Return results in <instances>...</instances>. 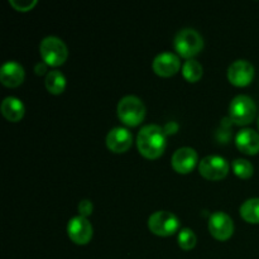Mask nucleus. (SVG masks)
Here are the masks:
<instances>
[{
	"label": "nucleus",
	"mask_w": 259,
	"mask_h": 259,
	"mask_svg": "<svg viewBox=\"0 0 259 259\" xmlns=\"http://www.w3.org/2000/svg\"><path fill=\"white\" fill-rule=\"evenodd\" d=\"M46 89L53 95H60L66 88V77L61 71L52 70L46 75Z\"/></svg>",
	"instance_id": "17"
},
{
	"label": "nucleus",
	"mask_w": 259,
	"mask_h": 259,
	"mask_svg": "<svg viewBox=\"0 0 259 259\" xmlns=\"http://www.w3.org/2000/svg\"><path fill=\"white\" fill-rule=\"evenodd\" d=\"M2 114L5 116V119H8L9 121L13 123H17L20 119L24 116L25 108L24 104L22 103V100H19L18 98L14 96H8L4 100L2 101Z\"/></svg>",
	"instance_id": "16"
},
{
	"label": "nucleus",
	"mask_w": 259,
	"mask_h": 259,
	"mask_svg": "<svg viewBox=\"0 0 259 259\" xmlns=\"http://www.w3.org/2000/svg\"><path fill=\"white\" fill-rule=\"evenodd\" d=\"M118 116L125 125L137 126L144 120L146 106L143 101L134 95H126L118 103Z\"/></svg>",
	"instance_id": "3"
},
{
	"label": "nucleus",
	"mask_w": 259,
	"mask_h": 259,
	"mask_svg": "<svg viewBox=\"0 0 259 259\" xmlns=\"http://www.w3.org/2000/svg\"><path fill=\"white\" fill-rule=\"evenodd\" d=\"M233 171H234V174L238 177H240L243 180H247L253 176V174H254V167H253V164L248 159L237 158L233 162Z\"/></svg>",
	"instance_id": "21"
},
{
	"label": "nucleus",
	"mask_w": 259,
	"mask_h": 259,
	"mask_svg": "<svg viewBox=\"0 0 259 259\" xmlns=\"http://www.w3.org/2000/svg\"><path fill=\"white\" fill-rule=\"evenodd\" d=\"M229 162L222 156H206L199 163V172L210 181L223 180L229 172Z\"/></svg>",
	"instance_id": "7"
},
{
	"label": "nucleus",
	"mask_w": 259,
	"mask_h": 259,
	"mask_svg": "<svg viewBox=\"0 0 259 259\" xmlns=\"http://www.w3.org/2000/svg\"><path fill=\"white\" fill-rule=\"evenodd\" d=\"M258 128H259V116H258Z\"/></svg>",
	"instance_id": "26"
},
{
	"label": "nucleus",
	"mask_w": 259,
	"mask_h": 259,
	"mask_svg": "<svg viewBox=\"0 0 259 259\" xmlns=\"http://www.w3.org/2000/svg\"><path fill=\"white\" fill-rule=\"evenodd\" d=\"M202 73H204V68L199 61L194 58L185 61L182 66V75L189 82H197L202 77Z\"/></svg>",
	"instance_id": "19"
},
{
	"label": "nucleus",
	"mask_w": 259,
	"mask_h": 259,
	"mask_svg": "<svg viewBox=\"0 0 259 259\" xmlns=\"http://www.w3.org/2000/svg\"><path fill=\"white\" fill-rule=\"evenodd\" d=\"M254 77V67L247 60H237L228 68V78L235 86H247Z\"/></svg>",
	"instance_id": "10"
},
{
	"label": "nucleus",
	"mask_w": 259,
	"mask_h": 259,
	"mask_svg": "<svg viewBox=\"0 0 259 259\" xmlns=\"http://www.w3.org/2000/svg\"><path fill=\"white\" fill-rule=\"evenodd\" d=\"M148 228L158 237H169L180 229V220L174 212L159 210L149 217Z\"/></svg>",
	"instance_id": "6"
},
{
	"label": "nucleus",
	"mask_w": 259,
	"mask_h": 259,
	"mask_svg": "<svg viewBox=\"0 0 259 259\" xmlns=\"http://www.w3.org/2000/svg\"><path fill=\"white\" fill-rule=\"evenodd\" d=\"M238 149L245 154H257L259 152V134L253 129H242L235 136Z\"/></svg>",
	"instance_id": "15"
},
{
	"label": "nucleus",
	"mask_w": 259,
	"mask_h": 259,
	"mask_svg": "<svg viewBox=\"0 0 259 259\" xmlns=\"http://www.w3.org/2000/svg\"><path fill=\"white\" fill-rule=\"evenodd\" d=\"M47 68H48V65L45 62V61H42V62H38L37 65L34 66V72H35V75H38V76L45 75V73L47 72ZM47 73H48V72H47Z\"/></svg>",
	"instance_id": "24"
},
{
	"label": "nucleus",
	"mask_w": 259,
	"mask_h": 259,
	"mask_svg": "<svg viewBox=\"0 0 259 259\" xmlns=\"http://www.w3.org/2000/svg\"><path fill=\"white\" fill-rule=\"evenodd\" d=\"M174 47L181 57L191 60L204 48V39L197 30L185 28L177 32L174 39Z\"/></svg>",
	"instance_id": "2"
},
{
	"label": "nucleus",
	"mask_w": 259,
	"mask_h": 259,
	"mask_svg": "<svg viewBox=\"0 0 259 259\" xmlns=\"http://www.w3.org/2000/svg\"><path fill=\"white\" fill-rule=\"evenodd\" d=\"M154 72L162 77H171L176 75L181 68V61L177 55L172 52H162L154 57L152 62Z\"/></svg>",
	"instance_id": "11"
},
{
	"label": "nucleus",
	"mask_w": 259,
	"mask_h": 259,
	"mask_svg": "<svg viewBox=\"0 0 259 259\" xmlns=\"http://www.w3.org/2000/svg\"><path fill=\"white\" fill-rule=\"evenodd\" d=\"M67 234L68 238L72 240L75 244L85 245L91 240L94 234V229L91 223L88 218H83L81 215L73 217L70 219L67 224Z\"/></svg>",
	"instance_id": "8"
},
{
	"label": "nucleus",
	"mask_w": 259,
	"mask_h": 259,
	"mask_svg": "<svg viewBox=\"0 0 259 259\" xmlns=\"http://www.w3.org/2000/svg\"><path fill=\"white\" fill-rule=\"evenodd\" d=\"M163 131L166 134H175L179 131V124H177L176 121H168V123L164 125Z\"/></svg>",
	"instance_id": "25"
},
{
	"label": "nucleus",
	"mask_w": 259,
	"mask_h": 259,
	"mask_svg": "<svg viewBox=\"0 0 259 259\" xmlns=\"http://www.w3.org/2000/svg\"><path fill=\"white\" fill-rule=\"evenodd\" d=\"M210 234L218 240H228L234 233V222L224 211H215L209 218Z\"/></svg>",
	"instance_id": "9"
},
{
	"label": "nucleus",
	"mask_w": 259,
	"mask_h": 259,
	"mask_svg": "<svg viewBox=\"0 0 259 259\" xmlns=\"http://www.w3.org/2000/svg\"><path fill=\"white\" fill-rule=\"evenodd\" d=\"M77 210H78V214H80L81 217L83 218L90 217V215L93 214V210H94L93 202H91L90 200H81V201L78 202Z\"/></svg>",
	"instance_id": "23"
},
{
	"label": "nucleus",
	"mask_w": 259,
	"mask_h": 259,
	"mask_svg": "<svg viewBox=\"0 0 259 259\" xmlns=\"http://www.w3.org/2000/svg\"><path fill=\"white\" fill-rule=\"evenodd\" d=\"M139 153L148 159H156L163 154L166 149V133L163 128L156 124L144 125L137 137Z\"/></svg>",
	"instance_id": "1"
},
{
	"label": "nucleus",
	"mask_w": 259,
	"mask_h": 259,
	"mask_svg": "<svg viewBox=\"0 0 259 259\" xmlns=\"http://www.w3.org/2000/svg\"><path fill=\"white\" fill-rule=\"evenodd\" d=\"M24 68L15 61H8L0 68V81L8 88H17L24 81Z\"/></svg>",
	"instance_id": "14"
},
{
	"label": "nucleus",
	"mask_w": 259,
	"mask_h": 259,
	"mask_svg": "<svg viewBox=\"0 0 259 259\" xmlns=\"http://www.w3.org/2000/svg\"><path fill=\"white\" fill-rule=\"evenodd\" d=\"M9 4L18 12H28L37 5V0H9Z\"/></svg>",
	"instance_id": "22"
},
{
	"label": "nucleus",
	"mask_w": 259,
	"mask_h": 259,
	"mask_svg": "<svg viewBox=\"0 0 259 259\" xmlns=\"http://www.w3.org/2000/svg\"><path fill=\"white\" fill-rule=\"evenodd\" d=\"M39 53L42 60L48 66H53V67L63 65L68 57L67 46L61 38L55 37V35H48L43 38L39 45Z\"/></svg>",
	"instance_id": "4"
},
{
	"label": "nucleus",
	"mask_w": 259,
	"mask_h": 259,
	"mask_svg": "<svg viewBox=\"0 0 259 259\" xmlns=\"http://www.w3.org/2000/svg\"><path fill=\"white\" fill-rule=\"evenodd\" d=\"M197 152L191 147H181L172 154V168L182 175L190 174L197 163Z\"/></svg>",
	"instance_id": "12"
},
{
	"label": "nucleus",
	"mask_w": 259,
	"mask_h": 259,
	"mask_svg": "<svg viewBox=\"0 0 259 259\" xmlns=\"http://www.w3.org/2000/svg\"><path fill=\"white\" fill-rule=\"evenodd\" d=\"M240 217L249 224H259V197H252L243 202Z\"/></svg>",
	"instance_id": "18"
},
{
	"label": "nucleus",
	"mask_w": 259,
	"mask_h": 259,
	"mask_svg": "<svg viewBox=\"0 0 259 259\" xmlns=\"http://www.w3.org/2000/svg\"><path fill=\"white\" fill-rule=\"evenodd\" d=\"M257 114V105L248 95H238L229 105V119L238 125L250 124Z\"/></svg>",
	"instance_id": "5"
},
{
	"label": "nucleus",
	"mask_w": 259,
	"mask_h": 259,
	"mask_svg": "<svg viewBox=\"0 0 259 259\" xmlns=\"http://www.w3.org/2000/svg\"><path fill=\"white\" fill-rule=\"evenodd\" d=\"M177 242H179L180 248H182L184 250H191L192 248H195L197 243L196 234L190 228H182L179 232Z\"/></svg>",
	"instance_id": "20"
},
{
	"label": "nucleus",
	"mask_w": 259,
	"mask_h": 259,
	"mask_svg": "<svg viewBox=\"0 0 259 259\" xmlns=\"http://www.w3.org/2000/svg\"><path fill=\"white\" fill-rule=\"evenodd\" d=\"M133 143V134L129 129L123 126H115L106 136V146L114 153H124Z\"/></svg>",
	"instance_id": "13"
}]
</instances>
